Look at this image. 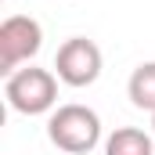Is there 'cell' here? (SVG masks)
<instances>
[{
  "label": "cell",
  "instance_id": "obj_5",
  "mask_svg": "<svg viewBox=\"0 0 155 155\" xmlns=\"http://www.w3.org/2000/svg\"><path fill=\"white\" fill-rule=\"evenodd\" d=\"M105 155H155V137L141 126H116L105 137Z\"/></svg>",
  "mask_w": 155,
  "mask_h": 155
},
{
  "label": "cell",
  "instance_id": "obj_3",
  "mask_svg": "<svg viewBox=\"0 0 155 155\" xmlns=\"http://www.w3.org/2000/svg\"><path fill=\"white\" fill-rule=\"evenodd\" d=\"M43 47V25L33 15H7L0 22V72L4 79L29 65Z\"/></svg>",
  "mask_w": 155,
  "mask_h": 155
},
{
  "label": "cell",
  "instance_id": "obj_6",
  "mask_svg": "<svg viewBox=\"0 0 155 155\" xmlns=\"http://www.w3.org/2000/svg\"><path fill=\"white\" fill-rule=\"evenodd\" d=\"M126 94H130V105H134V108L155 112V61H141V65L130 72Z\"/></svg>",
  "mask_w": 155,
  "mask_h": 155
},
{
  "label": "cell",
  "instance_id": "obj_1",
  "mask_svg": "<svg viewBox=\"0 0 155 155\" xmlns=\"http://www.w3.org/2000/svg\"><path fill=\"white\" fill-rule=\"evenodd\" d=\"M47 141L58 152L87 155L101 144V116L87 105H58L47 119Z\"/></svg>",
  "mask_w": 155,
  "mask_h": 155
},
{
  "label": "cell",
  "instance_id": "obj_2",
  "mask_svg": "<svg viewBox=\"0 0 155 155\" xmlns=\"http://www.w3.org/2000/svg\"><path fill=\"white\" fill-rule=\"evenodd\" d=\"M58 83L51 69L40 65H22L18 72L4 79V97L18 116H47L58 108Z\"/></svg>",
  "mask_w": 155,
  "mask_h": 155
},
{
  "label": "cell",
  "instance_id": "obj_4",
  "mask_svg": "<svg viewBox=\"0 0 155 155\" xmlns=\"http://www.w3.org/2000/svg\"><path fill=\"white\" fill-rule=\"evenodd\" d=\"M101 65H105L101 47L94 40H87V36H69L58 47V54H54V76L61 79L65 87H76V90L97 83Z\"/></svg>",
  "mask_w": 155,
  "mask_h": 155
},
{
  "label": "cell",
  "instance_id": "obj_7",
  "mask_svg": "<svg viewBox=\"0 0 155 155\" xmlns=\"http://www.w3.org/2000/svg\"><path fill=\"white\" fill-rule=\"evenodd\" d=\"M152 137H155V112H152Z\"/></svg>",
  "mask_w": 155,
  "mask_h": 155
}]
</instances>
